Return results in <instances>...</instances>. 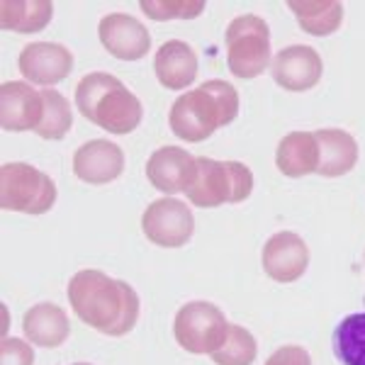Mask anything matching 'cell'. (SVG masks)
Wrapping results in <instances>:
<instances>
[{"label":"cell","mask_w":365,"mask_h":365,"mask_svg":"<svg viewBox=\"0 0 365 365\" xmlns=\"http://www.w3.org/2000/svg\"><path fill=\"white\" fill-rule=\"evenodd\" d=\"M319 144V168L317 173L324 178L346 175L358 163V144L344 129H319L314 132Z\"/></svg>","instance_id":"d6986e66"},{"label":"cell","mask_w":365,"mask_h":365,"mask_svg":"<svg viewBox=\"0 0 365 365\" xmlns=\"http://www.w3.org/2000/svg\"><path fill=\"white\" fill-rule=\"evenodd\" d=\"M20 73L39 86H56L68 78L73 71V54L63 44L34 42L20 54Z\"/></svg>","instance_id":"4fadbf2b"},{"label":"cell","mask_w":365,"mask_h":365,"mask_svg":"<svg viewBox=\"0 0 365 365\" xmlns=\"http://www.w3.org/2000/svg\"><path fill=\"white\" fill-rule=\"evenodd\" d=\"M154 71L158 83L168 91H182L195 81L197 76V54L190 44L180 39H170L161 44L154 58Z\"/></svg>","instance_id":"2e32d148"},{"label":"cell","mask_w":365,"mask_h":365,"mask_svg":"<svg viewBox=\"0 0 365 365\" xmlns=\"http://www.w3.org/2000/svg\"><path fill=\"white\" fill-rule=\"evenodd\" d=\"M331 346L341 365H365V312L349 314L339 322Z\"/></svg>","instance_id":"7402d4cb"},{"label":"cell","mask_w":365,"mask_h":365,"mask_svg":"<svg viewBox=\"0 0 365 365\" xmlns=\"http://www.w3.org/2000/svg\"><path fill=\"white\" fill-rule=\"evenodd\" d=\"M22 329H25L29 344L42 346V349H56L71 334L66 312L51 302L29 307L25 312V319H22Z\"/></svg>","instance_id":"e0dca14e"},{"label":"cell","mask_w":365,"mask_h":365,"mask_svg":"<svg viewBox=\"0 0 365 365\" xmlns=\"http://www.w3.org/2000/svg\"><path fill=\"white\" fill-rule=\"evenodd\" d=\"M322 56L317 54V49L304 44L285 46V49L275 54L273 61L275 83L290 93H302L314 88L322 81Z\"/></svg>","instance_id":"5bb4252c"},{"label":"cell","mask_w":365,"mask_h":365,"mask_svg":"<svg viewBox=\"0 0 365 365\" xmlns=\"http://www.w3.org/2000/svg\"><path fill=\"white\" fill-rule=\"evenodd\" d=\"M73 365H91V363H73Z\"/></svg>","instance_id":"83f0119b"},{"label":"cell","mask_w":365,"mask_h":365,"mask_svg":"<svg viewBox=\"0 0 365 365\" xmlns=\"http://www.w3.org/2000/svg\"><path fill=\"white\" fill-rule=\"evenodd\" d=\"M275 166L287 178H302L319 168V144L312 132H292L280 139Z\"/></svg>","instance_id":"ac0fdd59"},{"label":"cell","mask_w":365,"mask_h":365,"mask_svg":"<svg viewBox=\"0 0 365 365\" xmlns=\"http://www.w3.org/2000/svg\"><path fill=\"white\" fill-rule=\"evenodd\" d=\"M144 237L163 249H180L192 239L195 232V217L185 202L175 197L156 200L146 207L141 217Z\"/></svg>","instance_id":"ba28073f"},{"label":"cell","mask_w":365,"mask_h":365,"mask_svg":"<svg viewBox=\"0 0 365 365\" xmlns=\"http://www.w3.org/2000/svg\"><path fill=\"white\" fill-rule=\"evenodd\" d=\"M44 98V117L34 132L42 139H63L71 132L73 125V113H71V103L61 93L56 91H42Z\"/></svg>","instance_id":"603a6c76"},{"label":"cell","mask_w":365,"mask_h":365,"mask_svg":"<svg viewBox=\"0 0 365 365\" xmlns=\"http://www.w3.org/2000/svg\"><path fill=\"white\" fill-rule=\"evenodd\" d=\"M261 261L268 278L275 282H295L309 266V249L297 234L278 232L266 241Z\"/></svg>","instance_id":"7c38bea8"},{"label":"cell","mask_w":365,"mask_h":365,"mask_svg":"<svg viewBox=\"0 0 365 365\" xmlns=\"http://www.w3.org/2000/svg\"><path fill=\"white\" fill-rule=\"evenodd\" d=\"M258 356V346L251 331L239 324H229V336L220 351L212 353L217 365H251Z\"/></svg>","instance_id":"cb8c5ba5"},{"label":"cell","mask_w":365,"mask_h":365,"mask_svg":"<svg viewBox=\"0 0 365 365\" xmlns=\"http://www.w3.org/2000/svg\"><path fill=\"white\" fill-rule=\"evenodd\" d=\"M266 365H312V358L299 346H282L268 358Z\"/></svg>","instance_id":"4316f807"},{"label":"cell","mask_w":365,"mask_h":365,"mask_svg":"<svg viewBox=\"0 0 365 365\" xmlns=\"http://www.w3.org/2000/svg\"><path fill=\"white\" fill-rule=\"evenodd\" d=\"M253 190V173L239 161H215L197 156V175L185 190L195 207H220L225 202H244Z\"/></svg>","instance_id":"277c9868"},{"label":"cell","mask_w":365,"mask_h":365,"mask_svg":"<svg viewBox=\"0 0 365 365\" xmlns=\"http://www.w3.org/2000/svg\"><path fill=\"white\" fill-rule=\"evenodd\" d=\"M173 334L178 346L187 353L212 356L225 346L229 336V322L217 304L195 299V302H187L178 309L173 322Z\"/></svg>","instance_id":"52a82bcc"},{"label":"cell","mask_w":365,"mask_h":365,"mask_svg":"<svg viewBox=\"0 0 365 365\" xmlns=\"http://www.w3.org/2000/svg\"><path fill=\"white\" fill-rule=\"evenodd\" d=\"M68 302L78 319L108 336H125L139 322V295L103 270H78L68 282Z\"/></svg>","instance_id":"6da1fadb"},{"label":"cell","mask_w":365,"mask_h":365,"mask_svg":"<svg viewBox=\"0 0 365 365\" xmlns=\"http://www.w3.org/2000/svg\"><path fill=\"white\" fill-rule=\"evenodd\" d=\"M44 117V98L29 83L8 81L0 86V127L5 132L37 129Z\"/></svg>","instance_id":"8fae6325"},{"label":"cell","mask_w":365,"mask_h":365,"mask_svg":"<svg viewBox=\"0 0 365 365\" xmlns=\"http://www.w3.org/2000/svg\"><path fill=\"white\" fill-rule=\"evenodd\" d=\"M125 170V151L110 139H93L73 154V173L91 185L113 182Z\"/></svg>","instance_id":"9a60e30c"},{"label":"cell","mask_w":365,"mask_h":365,"mask_svg":"<svg viewBox=\"0 0 365 365\" xmlns=\"http://www.w3.org/2000/svg\"><path fill=\"white\" fill-rule=\"evenodd\" d=\"M54 15L49 0H3L0 3V27L17 34L42 32Z\"/></svg>","instance_id":"ffe728a7"},{"label":"cell","mask_w":365,"mask_h":365,"mask_svg":"<svg viewBox=\"0 0 365 365\" xmlns=\"http://www.w3.org/2000/svg\"><path fill=\"white\" fill-rule=\"evenodd\" d=\"M197 175V156L180 146H161L146 161V178L158 192L173 197L175 192H185Z\"/></svg>","instance_id":"9c48e42d"},{"label":"cell","mask_w":365,"mask_h":365,"mask_svg":"<svg viewBox=\"0 0 365 365\" xmlns=\"http://www.w3.org/2000/svg\"><path fill=\"white\" fill-rule=\"evenodd\" d=\"M76 108L88 122L113 134H129L139 127L144 108L113 73H88L76 88Z\"/></svg>","instance_id":"3957f363"},{"label":"cell","mask_w":365,"mask_h":365,"mask_svg":"<svg viewBox=\"0 0 365 365\" xmlns=\"http://www.w3.org/2000/svg\"><path fill=\"white\" fill-rule=\"evenodd\" d=\"M239 115V93L227 81H205L175 100L168 115L170 132L182 141H205L220 127H227Z\"/></svg>","instance_id":"7a4b0ae2"},{"label":"cell","mask_w":365,"mask_h":365,"mask_svg":"<svg viewBox=\"0 0 365 365\" xmlns=\"http://www.w3.org/2000/svg\"><path fill=\"white\" fill-rule=\"evenodd\" d=\"M270 61V29L258 15H239L227 29V63L237 78H256Z\"/></svg>","instance_id":"8992f818"},{"label":"cell","mask_w":365,"mask_h":365,"mask_svg":"<svg viewBox=\"0 0 365 365\" xmlns=\"http://www.w3.org/2000/svg\"><path fill=\"white\" fill-rule=\"evenodd\" d=\"M0 365H34V351L22 339H3Z\"/></svg>","instance_id":"484cf974"},{"label":"cell","mask_w":365,"mask_h":365,"mask_svg":"<svg viewBox=\"0 0 365 365\" xmlns=\"http://www.w3.org/2000/svg\"><path fill=\"white\" fill-rule=\"evenodd\" d=\"M141 10L146 13V17L156 22H166V20H192V17L202 15L205 3L202 0H141Z\"/></svg>","instance_id":"d4e9b609"},{"label":"cell","mask_w":365,"mask_h":365,"mask_svg":"<svg viewBox=\"0 0 365 365\" xmlns=\"http://www.w3.org/2000/svg\"><path fill=\"white\" fill-rule=\"evenodd\" d=\"M56 202V185L44 170L29 163H5L0 168V207L25 215H44Z\"/></svg>","instance_id":"5b68a950"},{"label":"cell","mask_w":365,"mask_h":365,"mask_svg":"<svg viewBox=\"0 0 365 365\" xmlns=\"http://www.w3.org/2000/svg\"><path fill=\"white\" fill-rule=\"evenodd\" d=\"M287 8L295 13L297 25L314 37H329L344 22V5L339 0H307V3L290 0Z\"/></svg>","instance_id":"44dd1931"},{"label":"cell","mask_w":365,"mask_h":365,"mask_svg":"<svg viewBox=\"0 0 365 365\" xmlns=\"http://www.w3.org/2000/svg\"><path fill=\"white\" fill-rule=\"evenodd\" d=\"M100 42L115 58L122 61H139L149 54L151 34L137 17L125 13L105 15L98 25Z\"/></svg>","instance_id":"30bf717a"}]
</instances>
